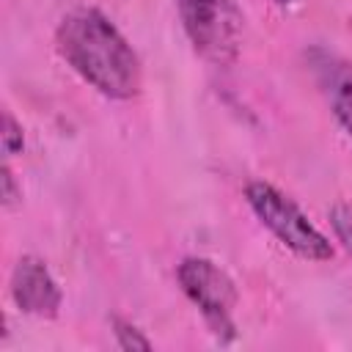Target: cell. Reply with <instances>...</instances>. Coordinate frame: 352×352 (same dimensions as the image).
I'll return each instance as SVG.
<instances>
[{"mask_svg":"<svg viewBox=\"0 0 352 352\" xmlns=\"http://www.w3.org/2000/svg\"><path fill=\"white\" fill-rule=\"evenodd\" d=\"M176 278L184 289V294L198 305V311L204 314L209 330L220 338V341H231L236 336L234 327V308H236V286L234 280L209 258L201 256H190L179 264Z\"/></svg>","mask_w":352,"mask_h":352,"instance_id":"277c9868","label":"cell"},{"mask_svg":"<svg viewBox=\"0 0 352 352\" xmlns=\"http://www.w3.org/2000/svg\"><path fill=\"white\" fill-rule=\"evenodd\" d=\"M11 297L14 302L38 319H52L60 311L63 294L55 283L47 264L36 256H22L11 272Z\"/></svg>","mask_w":352,"mask_h":352,"instance_id":"5b68a950","label":"cell"},{"mask_svg":"<svg viewBox=\"0 0 352 352\" xmlns=\"http://www.w3.org/2000/svg\"><path fill=\"white\" fill-rule=\"evenodd\" d=\"M278 6H289V3H294V0H275Z\"/></svg>","mask_w":352,"mask_h":352,"instance_id":"8fae6325","label":"cell"},{"mask_svg":"<svg viewBox=\"0 0 352 352\" xmlns=\"http://www.w3.org/2000/svg\"><path fill=\"white\" fill-rule=\"evenodd\" d=\"M55 47L60 58L99 94L110 99H132L140 94V60L102 11H69L55 30Z\"/></svg>","mask_w":352,"mask_h":352,"instance_id":"6da1fadb","label":"cell"},{"mask_svg":"<svg viewBox=\"0 0 352 352\" xmlns=\"http://www.w3.org/2000/svg\"><path fill=\"white\" fill-rule=\"evenodd\" d=\"M311 69H314V77H316L336 121L352 138V60L324 52V50H314Z\"/></svg>","mask_w":352,"mask_h":352,"instance_id":"8992f818","label":"cell"},{"mask_svg":"<svg viewBox=\"0 0 352 352\" xmlns=\"http://www.w3.org/2000/svg\"><path fill=\"white\" fill-rule=\"evenodd\" d=\"M22 126L14 121V116L6 110L3 113V151L6 154H16L22 148Z\"/></svg>","mask_w":352,"mask_h":352,"instance_id":"9c48e42d","label":"cell"},{"mask_svg":"<svg viewBox=\"0 0 352 352\" xmlns=\"http://www.w3.org/2000/svg\"><path fill=\"white\" fill-rule=\"evenodd\" d=\"M113 333H116V341L121 349H151V341L126 319H113Z\"/></svg>","mask_w":352,"mask_h":352,"instance_id":"52a82bcc","label":"cell"},{"mask_svg":"<svg viewBox=\"0 0 352 352\" xmlns=\"http://www.w3.org/2000/svg\"><path fill=\"white\" fill-rule=\"evenodd\" d=\"M176 6L192 50L214 66H231L242 44L236 0H176Z\"/></svg>","mask_w":352,"mask_h":352,"instance_id":"7a4b0ae2","label":"cell"},{"mask_svg":"<svg viewBox=\"0 0 352 352\" xmlns=\"http://www.w3.org/2000/svg\"><path fill=\"white\" fill-rule=\"evenodd\" d=\"M245 198L256 217L297 256L308 261H327L333 258V245L327 236L300 212V206L286 198L278 187L267 182H250L245 187Z\"/></svg>","mask_w":352,"mask_h":352,"instance_id":"3957f363","label":"cell"},{"mask_svg":"<svg viewBox=\"0 0 352 352\" xmlns=\"http://www.w3.org/2000/svg\"><path fill=\"white\" fill-rule=\"evenodd\" d=\"M330 226H333L336 236L341 239V245L352 256V206L349 204H336L330 209Z\"/></svg>","mask_w":352,"mask_h":352,"instance_id":"ba28073f","label":"cell"},{"mask_svg":"<svg viewBox=\"0 0 352 352\" xmlns=\"http://www.w3.org/2000/svg\"><path fill=\"white\" fill-rule=\"evenodd\" d=\"M19 198H22V192L16 190L14 173H11V168L6 165V168H3V204H6V206H14Z\"/></svg>","mask_w":352,"mask_h":352,"instance_id":"30bf717a","label":"cell"}]
</instances>
